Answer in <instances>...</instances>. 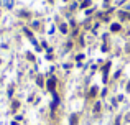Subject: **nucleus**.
I'll return each instance as SVG.
<instances>
[{
    "label": "nucleus",
    "mask_w": 130,
    "mask_h": 125,
    "mask_svg": "<svg viewBox=\"0 0 130 125\" xmlns=\"http://www.w3.org/2000/svg\"><path fill=\"white\" fill-rule=\"evenodd\" d=\"M54 89H56V79L51 78L48 81V90H50V92H54Z\"/></svg>",
    "instance_id": "obj_1"
},
{
    "label": "nucleus",
    "mask_w": 130,
    "mask_h": 125,
    "mask_svg": "<svg viewBox=\"0 0 130 125\" xmlns=\"http://www.w3.org/2000/svg\"><path fill=\"white\" fill-rule=\"evenodd\" d=\"M110 30L114 31V33H117V31L120 30V25H118V23H114V25H112V28H110Z\"/></svg>",
    "instance_id": "obj_2"
},
{
    "label": "nucleus",
    "mask_w": 130,
    "mask_h": 125,
    "mask_svg": "<svg viewBox=\"0 0 130 125\" xmlns=\"http://www.w3.org/2000/svg\"><path fill=\"white\" fill-rule=\"evenodd\" d=\"M94 96H97V89H96V87H92L91 92H89V97H94Z\"/></svg>",
    "instance_id": "obj_3"
},
{
    "label": "nucleus",
    "mask_w": 130,
    "mask_h": 125,
    "mask_svg": "<svg viewBox=\"0 0 130 125\" xmlns=\"http://www.w3.org/2000/svg\"><path fill=\"white\" fill-rule=\"evenodd\" d=\"M78 124V115H72V118H71V125H76Z\"/></svg>",
    "instance_id": "obj_4"
},
{
    "label": "nucleus",
    "mask_w": 130,
    "mask_h": 125,
    "mask_svg": "<svg viewBox=\"0 0 130 125\" xmlns=\"http://www.w3.org/2000/svg\"><path fill=\"white\" fill-rule=\"evenodd\" d=\"M89 4H91V2H89V0H86V2H82V4H81V7L86 8V7H89Z\"/></svg>",
    "instance_id": "obj_5"
}]
</instances>
